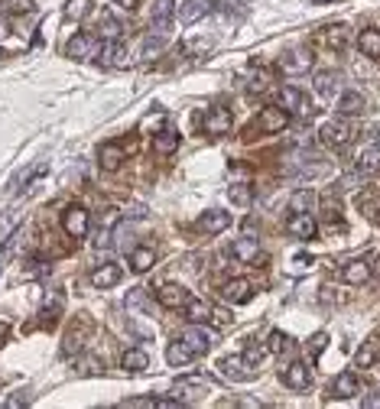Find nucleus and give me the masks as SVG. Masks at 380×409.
<instances>
[{
    "label": "nucleus",
    "mask_w": 380,
    "mask_h": 409,
    "mask_svg": "<svg viewBox=\"0 0 380 409\" xmlns=\"http://www.w3.org/2000/svg\"><path fill=\"white\" fill-rule=\"evenodd\" d=\"M88 10H91V0H69L65 3V16L69 20H85Z\"/></svg>",
    "instance_id": "4c0bfd02"
},
{
    "label": "nucleus",
    "mask_w": 380,
    "mask_h": 409,
    "mask_svg": "<svg viewBox=\"0 0 380 409\" xmlns=\"http://www.w3.org/2000/svg\"><path fill=\"white\" fill-rule=\"evenodd\" d=\"M114 3H117L121 10H134V7H136V0H114Z\"/></svg>",
    "instance_id": "de8ad7c7"
},
{
    "label": "nucleus",
    "mask_w": 380,
    "mask_h": 409,
    "mask_svg": "<svg viewBox=\"0 0 380 409\" xmlns=\"http://www.w3.org/2000/svg\"><path fill=\"white\" fill-rule=\"evenodd\" d=\"M357 49L364 52L368 59H380V29H374V26L361 29V36H357Z\"/></svg>",
    "instance_id": "393cba45"
},
{
    "label": "nucleus",
    "mask_w": 380,
    "mask_h": 409,
    "mask_svg": "<svg viewBox=\"0 0 380 409\" xmlns=\"http://www.w3.org/2000/svg\"><path fill=\"white\" fill-rule=\"evenodd\" d=\"M228 199H231V205H237V208H247L250 199H254V188H250V182H234V186L228 188Z\"/></svg>",
    "instance_id": "2f4dec72"
},
{
    "label": "nucleus",
    "mask_w": 380,
    "mask_h": 409,
    "mask_svg": "<svg viewBox=\"0 0 380 409\" xmlns=\"http://www.w3.org/2000/svg\"><path fill=\"white\" fill-rule=\"evenodd\" d=\"M179 399H156V397H134V399H123L121 406H163V409H169L176 406Z\"/></svg>",
    "instance_id": "e433bc0d"
},
{
    "label": "nucleus",
    "mask_w": 380,
    "mask_h": 409,
    "mask_svg": "<svg viewBox=\"0 0 380 409\" xmlns=\"http://www.w3.org/2000/svg\"><path fill=\"white\" fill-rule=\"evenodd\" d=\"M312 62H316V55H312V49H293L283 55L280 69L286 75H306L309 69H312Z\"/></svg>",
    "instance_id": "9d476101"
},
{
    "label": "nucleus",
    "mask_w": 380,
    "mask_h": 409,
    "mask_svg": "<svg viewBox=\"0 0 380 409\" xmlns=\"http://www.w3.org/2000/svg\"><path fill=\"white\" fill-rule=\"evenodd\" d=\"M160 49H163V36H160V33H156V36L150 33V36L143 39V59H153Z\"/></svg>",
    "instance_id": "79ce46f5"
},
{
    "label": "nucleus",
    "mask_w": 380,
    "mask_h": 409,
    "mask_svg": "<svg viewBox=\"0 0 380 409\" xmlns=\"http://www.w3.org/2000/svg\"><path fill=\"white\" fill-rule=\"evenodd\" d=\"M319 42L325 46V49L342 52V49H348V42H351V29H348L344 23H331L319 33Z\"/></svg>",
    "instance_id": "9b49d317"
},
{
    "label": "nucleus",
    "mask_w": 380,
    "mask_h": 409,
    "mask_svg": "<svg viewBox=\"0 0 380 409\" xmlns=\"http://www.w3.org/2000/svg\"><path fill=\"white\" fill-rule=\"evenodd\" d=\"M209 13H215V0H185L182 7H179V23L192 26L198 20H205Z\"/></svg>",
    "instance_id": "6e6552de"
},
{
    "label": "nucleus",
    "mask_w": 380,
    "mask_h": 409,
    "mask_svg": "<svg viewBox=\"0 0 380 409\" xmlns=\"http://www.w3.org/2000/svg\"><path fill=\"white\" fill-rule=\"evenodd\" d=\"M325 345H329V335H325V332L312 335V354H322V351H325Z\"/></svg>",
    "instance_id": "c03bdc74"
},
{
    "label": "nucleus",
    "mask_w": 380,
    "mask_h": 409,
    "mask_svg": "<svg viewBox=\"0 0 380 409\" xmlns=\"http://www.w3.org/2000/svg\"><path fill=\"white\" fill-rule=\"evenodd\" d=\"M312 201H316V195H312L309 188H299V192H293V199H289V211H293V214L312 211Z\"/></svg>",
    "instance_id": "72a5a7b5"
},
{
    "label": "nucleus",
    "mask_w": 380,
    "mask_h": 409,
    "mask_svg": "<svg viewBox=\"0 0 380 409\" xmlns=\"http://www.w3.org/2000/svg\"><path fill=\"white\" fill-rule=\"evenodd\" d=\"M172 13H176V0H153V10H150V29L166 36L172 26Z\"/></svg>",
    "instance_id": "39448f33"
},
{
    "label": "nucleus",
    "mask_w": 380,
    "mask_h": 409,
    "mask_svg": "<svg viewBox=\"0 0 380 409\" xmlns=\"http://www.w3.org/2000/svg\"><path fill=\"white\" fill-rule=\"evenodd\" d=\"M228 224H231V214H228V211H218V208L205 211V214L198 218V227H202L205 234H221Z\"/></svg>",
    "instance_id": "4be33fe9"
},
{
    "label": "nucleus",
    "mask_w": 380,
    "mask_h": 409,
    "mask_svg": "<svg viewBox=\"0 0 380 409\" xmlns=\"http://www.w3.org/2000/svg\"><path fill=\"white\" fill-rule=\"evenodd\" d=\"M218 367L228 380H254L257 377V360H250L247 354H228V358H221Z\"/></svg>",
    "instance_id": "7ed1b4c3"
},
{
    "label": "nucleus",
    "mask_w": 380,
    "mask_h": 409,
    "mask_svg": "<svg viewBox=\"0 0 380 409\" xmlns=\"http://www.w3.org/2000/svg\"><path fill=\"white\" fill-rule=\"evenodd\" d=\"M123 270L117 267V263H104V267H98V270L91 273V286L95 289H110L114 283H121Z\"/></svg>",
    "instance_id": "5701e85b"
},
{
    "label": "nucleus",
    "mask_w": 380,
    "mask_h": 409,
    "mask_svg": "<svg viewBox=\"0 0 380 409\" xmlns=\"http://www.w3.org/2000/svg\"><path fill=\"white\" fill-rule=\"evenodd\" d=\"M123 371H130V373H143L150 367V358H147V351H140V347H130V351H123Z\"/></svg>",
    "instance_id": "c85d7f7f"
},
{
    "label": "nucleus",
    "mask_w": 380,
    "mask_h": 409,
    "mask_svg": "<svg viewBox=\"0 0 380 409\" xmlns=\"http://www.w3.org/2000/svg\"><path fill=\"white\" fill-rule=\"evenodd\" d=\"M211 322H215V325H228V322H231V315H228V312H221V309H215Z\"/></svg>",
    "instance_id": "49530a36"
},
{
    "label": "nucleus",
    "mask_w": 380,
    "mask_h": 409,
    "mask_svg": "<svg viewBox=\"0 0 380 409\" xmlns=\"http://www.w3.org/2000/svg\"><path fill=\"white\" fill-rule=\"evenodd\" d=\"M355 169H357V173H364V175H370V173H374V169H380V147H370V149H364V153L357 156Z\"/></svg>",
    "instance_id": "7c9ffc66"
},
{
    "label": "nucleus",
    "mask_w": 380,
    "mask_h": 409,
    "mask_svg": "<svg viewBox=\"0 0 380 409\" xmlns=\"http://www.w3.org/2000/svg\"><path fill=\"white\" fill-rule=\"evenodd\" d=\"M322 211H325V221H329V224L342 221V208H338V201H331V195L322 199Z\"/></svg>",
    "instance_id": "ea45409f"
},
{
    "label": "nucleus",
    "mask_w": 380,
    "mask_h": 409,
    "mask_svg": "<svg viewBox=\"0 0 380 409\" xmlns=\"http://www.w3.org/2000/svg\"><path fill=\"white\" fill-rule=\"evenodd\" d=\"M273 354H283V351H289V338L283 335V332H270V345H267Z\"/></svg>",
    "instance_id": "37998d69"
},
{
    "label": "nucleus",
    "mask_w": 380,
    "mask_h": 409,
    "mask_svg": "<svg viewBox=\"0 0 380 409\" xmlns=\"http://www.w3.org/2000/svg\"><path fill=\"white\" fill-rule=\"evenodd\" d=\"M221 296L228 299L231 306H241V302H250V296H254V286L247 283V280H228V283L221 286Z\"/></svg>",
    "instance_id": "412c9836"
},
{
    "label": "nucleus",
    "mask_w": 380,
    "mask_h": 409,
    "mask_svg": "<svg viewBox=\"0 0 380 409\" xmlns=\"http://www.w3.org/2000/svg\"><path fill=\"white\" fill-rule=\"evenodd\" d=\"M153 260H156V253L150 247H136L134 253H130V270L134 273H147L150 267H153Z\"/></svg>",
    "instance_id": "473e14b6"
},
{
    "label": "nucleus",
    "mask_w": 380,
    "mask_h": 409,
    "mask_svg": "<svg viewBox=\"0 0 380 409\" xmlns=\"http://www.w3.org/2000/svg\"><path fill=\"white\" fill-rule=\"evenodd\" d=\"M88 211L82 205H72V208L62 214V227H65V234L69 237H85L88 234Z\"/></svg>",
    "instance_id": "ddd939ff"
},
{
    "label": "nucleus",
    "mask_w": 380,
    "mask_h": 409,
    "mask_svg": "<svg viewBox=\"0 0 380 409\" xmlns=\"http://www.w3.org/2000/svg\"><path fill=\"white\" fill-rule=\"evenodd\" d=\"M211 315H215V306L205 302V299H189L185 302V319L189 322H211Z\"/></svg>",
    "instance_id": "a878e982"
},
{
    "label": "nucleus",
    "mask_w": 380,
    "mask_h": 409,
    "mask_svg": "<svg viewBox=\"0 0 380 409\" xmlns=\"http://www.w3.org/2000/svg\"><path fill=\"white\" fill-rule=\"evenodd\" d=\"M153 149H156V153H176V149H179V134H176V130H163V134L153 140Z\"/></svg>",
    "instance_id": "f704fd0d"
},
{
    "label": "nucleus",
    "mask_w": 380,
    "mask_h": 409,
    "mask_svg": "<svg viewBox=\"0 0 380 409\" xmlns=\"http://www.w3.org/2000/svg\"><path fill=\"white\" fill-rule=\"evenodd\" d=\"M189 293H185L179 283H166L156 289V302H160L163 309H185V302H189Z\"/></svg>",
    "instance_id": "2eb2a0df"
},
{
    "label": "nucleus",
    "mask_w": 380,
    "mask_h": 409,
    "mask_svg": "<svg viewBox=\"0 0 380 409\" xmlns=\"http://www.w3.org/2000/svg\"><path fill=\"white\" fill-rule=\"evenodd\" d=\"M319 140H322V147H329V149H344L355 140V127L348 124L344 117H335V121H329L319 130Z\"/></svg>",
    "instance_id": "f03ea898"
},
{
    "label": "nucleus",
    "mask_w": 380,
    "mask_h": 409,
    "mask_svg": "<svg viewBox=\"0 0 380 409\" xmlns=\"http://www.w3.org/2000/svg\"><path fill=\"white\" fill-rule=\"evenodd\" d=\"M296 267H312V257H306V253H299V257H296Z\"/></svg>",
    "instance_id": "09e8293b"
},
{
    "label": "nucleus",
    "mask_w": 380,
    "mask_h": 409,
    "mask_svg": "<svg viewBox=\"0 0 380 409\" xmlns=\"http://www.w3.org/2000/svg\"><path fill=\"white\" fill-rule=\"evenodd\" d=\"M211 377H179L176 380V399H195L205 393V386H211Z\"/></svg>",
    "instance_id": "dca6fc26"
},
{
    "label": "nucleus",
    "mask_w": 380,
    "mask_h": 409,
    "mask_svg": "<svg viewBox=\"0 0 380 409\" xmlns=\"http://www.w3.org/2000/svg\"><path fill=\"white\" fill-rule=\"evenodd\" d=\"M312 3H331V0H312Z\"/></svg>",
    "instance_id": "603ef678"
},
{
    "label": "nucleus",
    "mask_w": 380,
    "mask_h": 409,
    "mask_svg": "<svg viewBox=\"0 0 380 409\" xmlns=\"http://www.w3.org/2000/svg\"><path fill=\"white\" fill-rule=\"evenodd\" d=\"M202 127H205V134H211V136L231 134V111H228V108H209Z\"/></svg>",
    "instance_id": "1a4fd4ad"
},
{
    "label": "nucleus",
    "mask_w": 380,
    "mask_h": 409,
    "mask_svg": "<svg viewBox=\"0 0 380 409\" xmlns=\"http://www.w3.org/2000/svg\"><path fill=\"white\" fill-rule=\"evenodd\" d=\"M286 231H289L296 240H316V237H319V221H316L309 211H302V214H289Z\"/></svg>",
    "instance_id": "20e7f679"
},
{
    "label": "nucleus",
    "mask_w": 380,
    "mask_h": 409,
    "mask_svg": "<svg viewBox=\"0 0 380 409\" xmlns=\"http://www.w3.org/2000/svg\"><path fill=\"white\" fill-rule=\"evenodd\" d=\"M380 360V341L377 338H368L364 345L357 347V354H355V364L361 367V371H368V367H374Z\"/></svg>",
    "instance_id": "b1692460"
},
{
    "label": "nucleus",
    "mask_w": 380,
    "mask_h": 409,
    "mask_svg": "<svg viewBox=\"0 0 380 409\" xmlns=\"http://www.w3.org/2000/svg\"><path fill=\"white\" fill-rule=\"evenodd\" d=\"M286 124H289V111H286L283 104H267V108L257 114V121L250 124V134H254V130H257V134H280V130H286Z\"/></svg>",
    "instance_id": "f257e3e1"
},
{
    "label": "nucleus",
    "mask_w": 380,
    "mask_h": 409,
    "mask_svg": "<svg viewBox=\"0 0 380 409\" xmlns=\"http://www.w3.org/2000/svg\"><path fill=\"white\" fill-rule=\"evenodd\" d=\"M59 312H62V296H59V293H52V302L46 299V306H43V319H46V322H52Z\"/></svg>",
    "instance_id": "a19ab883"
},
{
    "label": "nucleus",
    "mask_w": 380,
    "mask_h": 409,
    "mask_svg": "<svg viewBox=\"0 0 380 409\" xmlns=\"http://www.w3.org/2000/svg\"><path fill=\"white\" fill-rule=\"evenodd\" d=\"M65 55H72L75 62H88V59H95V55H98V39L88 36V33H78L75 39H69Z\"/></svg>",
    "instance_id": "0eeeda50"
},
{
    "label": "nucleus",
    "mask_w": 380,
    "mask_h": 409,
    "mask_svg": "<svg viewBox=\"0 0 380 409\" xmlns=\"http://www.w3.org/2000/svg\"><path fill=\"white\" fill-rule=\"evenodd\" d=\"M0 55H3V49H0Z\"/></svg>",
    "instance_id": "864d4df0"
},
{
    "label": "nucleus",
    "mask_w": 380,
    "mask_h": 409,
    "mask_svg": "<svg viewBox=\"0 0 380 409\" xmlns=\"http://www.w3.org/2000/svg\"><path fill=\"white\" fill-rule=\"evenodd\" d=\"M280 104L286 108L289 114H299V117H312V104L306 101V95L299 91V88H293V85H286L280 91Z\"/></svg>",
    "instance_id": "f8f14e48"
},
{
    "label": "nucleus",
    "mask_w": 380,
    "mask_h": 409,
    "mask_svg": "<svg viewBox=\"0 0 380 409\" xmlns=\"http://www.w3.org/2000/svg\"><path fill=\"white\" fill-rule=\"evenodd\" d=\"M98 29H101V39H121L123 36V26L110 16V13H104L101 16V23H98Z\"/></svg>",
    "instance_id": "c9c22d12"
},
{
    "label": "nucleus",
    "mask_w": 380,
    "mask_h": 409,
    "mask_svg": "<svg viewBox=\"0 0 380 409\" xmlns=\"http://www.w3.org/2000/svg\"><path fill=\"white\" fill-rule=\"evenodd\" d=\"M283 384L289 386V390H306V386L312 384V373H309V364H302V360H296V364H289V367L283 371Z\"/></svg>",
    "instance_id": "6ab92c4d"
},
{
    "label": "nucleus",
    "mask_w": 380,
    "mask_h": 409,
    "mask_svg": "<svg viewBox=\"0 0 380 409\" xmlns=\"http://www.w3.org/2000/svg\"><path fill=\"white\" fill-rule=\"evenodd\" d=\"M335 88H338V78H335L331 72H319V75H316V91H319V95L329 98V95H335Z\"/></svg>",
    "instance_id": "58836bf2"
},
{
    "label": "nucleus",
    "mask_w": 380,
    "mask_h": 409,
    "mask_svg": "<svg viewBox=\"0 0 380 409\" xmlns=\"http://www.w3.org/2000/svg\"><path fill=\"white\" fill-rule=\"evenodd\" d=\"M370 136H374V140H377V143H380V124L374 127V130H370Z\"/></svg>",
    "instance_id": "3c124183"
},
{
    "label": "nucleus",
    "mask_w": 380,
    "mask_h": 409,
    "mask_svg": "<svg viewBox=\"0 0 380 409\" xmlns=\"http://www.w3.org/2000/svg\"><path fill=\"white\" fill-rule=\"evenodd\" d=\"M195 358H198V354L185 345L182 338H179V341H172V345L166 347V360H169L172 367H182V364H189V360H195Z\"/></svg>",
    "instance_id": "bb28decb"
},
{
    "label": "nucleus",
    "mask_w": 380,
    "mask_h": 409,
    "mask_svg": "<svg viewBox=\"0 0 380 409\" xmlns=\"http://www.w3.org/2000/svg\"><path fill=\"white\" fill-rule=\"evenodd\" d=\"M101 65L104 69H127L130 65V59H127V49L121 46V39H108L104 46H101Z\"/></svg>",
    "instance_id": "4468645a"
},
{
    "label": "nucleus",
    "mask_w": 380,
    "mask_h": 409,
    "mask_svg": "<svg viewBox=\"0 0 380 409\" xmlns=\"http://www.w3.org/2000/svg\"><path fill=\"white\" fill-rule=\"evenodd\" d=\"M331 393H335L338 399H351V397H357V393H361V380H357V373H355V371L338 373V377L331 380Z\"/></svg>",
    "instance_id": "f3484780"
},
{
    "label": "nucleus",
    "mask_w": 380,
    "mask_h": 409,
    "mask_svg": "<svg viewBox=\"0 0 380 409\" xmlns=\"http://www.w3.org/2000/svg\"><path fill=\"white\" fill-rule=\"evenodd\" d=\"M101 169H104V173H117V169H121V162H123V149L117 147V143H104V147H101Z\"/></svg>",
    "instance_id": "cd10ccee"
},
{
    "label": "nucleus",
    "mask_w": 380,
    "mask_h": 409,
    "mask_svg": "<svg viewBox=\"0 0 380 409\" xmlns=\"http://www.w3.org/2000/svg\"><path fill=\"white\" fill-rule=\"evenodd\" d=\"M10 10L13 13H29L33 10V0H10Z\"/></svg>",
    "instance_id": "a18cd8bd"
},
{
    "label": "nucleus",
    "mask_w": 380,
    "mask_h": 409,
    "mask_svg": "<svg viewBox=\"0 0 380 409\" xmlns=\"http://www.w3.org/2000/svg\"><path fill=\"white\" fill-rule=\"evenodd\" d=\"M338 111H342L344 117H355V114L364 111V98H361L357 91H344L342 98H338Z\"/></svg>",
    "instance_id": "c756f323"
},
{
    "label": "nucleus",
    "mask_w": 380,
    "mask_h": 409,
    "mask_svg": "<svg viewBox=\"0 0 380 409\" xmlns=\"http://www.w3.org/2000/svg\"><path fill=\"white\" fill-rule=\"evenodd\" d=\"M370 270H374V276L380 280V253H377V260H374V267H370Z\"/></svg>",
    "instance_id": "8fccbe9b"
},
{
    "label": "nucleus",
    "mask_w": 380,
    "mask_h": 409,
    "mask_svg": "<svg viewBox=\"0 0 380 409\" xmlns=\"http://www.w3.org/2000/svg\"><path fill=\"white\" fill-rule=\"evenodd\" d=\"M370 263L364 260V257H357V260H348L344 263V270H342V276H344V283L348 286H364L370 280Z\"/></svg>",
    "instance_id": "aec40b11"
},
{
    "label": "nucleus",
    "mask_w": 380,
    "mask_h": 409,
    "mask_svg": "<svg viewBox=\"0 0 380 409\" xmlns=\"http://www.w3.org/2000/svg\"><path fill=\"white\" fill-rule=\"evenodd\" d=\"M182 341L192 347L195 354H205V351L215 345V332H211V328H205L202 322H192V325H189V328L182 332Z\"/></svg>",
    "instance_id": "423d86ee"
},
{
    "label": "nucleus",
    "mask_w": 380,
    "mask_h": 409,
    "mask_svg": "<svg viewBox=\"0 0 380 409\" xmlns=\"http://www.w3.org/2000/svg\"><path fill=\"white\" fill-rule=\"evenodd\" d=\"M231 257L237 263H254L260 260V244L257 237H237V240H231Z\"/></svg>",
    "instance_id": "a211bd4d"
}]
</instances>
